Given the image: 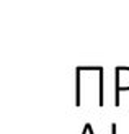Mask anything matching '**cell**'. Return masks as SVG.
Listing matches in <instances>:
<instances>
[{
	"instance_id": "cell-1",
	"label": "cell",
	"mask_w": 129,
	"mask_h": 134,
	"mask_svg": "<svg viewBox=\"0 0 129 134\" xmlns=\"http://www.w3.org/2000/svg\"><path fill=\"white\" fill-rule=\"evenodd\" d=\"M116 83H114V106H119V95L123 90H129V67L119 65L114 69Z\"/></svg>"
},
{
	"instance_id": "cell-4",
	"label": "cell",
	"mask_w": 129,
	"mask_h": 134,
	"mask_svg": "<svg viewBox=\"0 0 129 134\" xmlns=\"http://www.w3.org/2000/svg\"><path fill=\"white\" fill-rule=\"evenodd\" d=\"M116 131H118V126H116V123H113L111 124V134H116Z\"/></svg>"
},
{
	"instance_id": "cell-3",
	"label": "cell",
	"mask_w": 129,
	"mask_h": 134,
	"mask_svg": "<svg viewBox=\"0 0 129 134\" xmlns=\"http://www.w3.org/2000/svg\"><path fill=\"white\" fill-rule=\"evenodd\" d=\"M82 134H95L93 132V128H92V124L90 123H87L85 126H83V132Z\"/></svg>"
},
{
	"instance_id": "cell-2",
	"label": "cell",
	"mask_w": 129,
	"mask_h": 134,
	"mask_svg": "<svg viewBox=\"0 0 129 134\" xmlns=\"http://www.w3.org/2000/svg\"><path fill=\"white\" fill-rule=\"evenodd\" d=\"M82 70H80V67L75 69V106H80V97H82V92H80V87H82Z\"/></svg>"
}]
</instances>
